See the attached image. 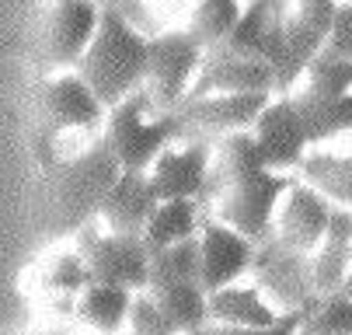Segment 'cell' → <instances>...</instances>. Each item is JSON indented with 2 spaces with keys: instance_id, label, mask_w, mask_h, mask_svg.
Returning <instances> with one entry per match:
<instances>
[{
  "instance_id": "7a4b0ae2",
  "label": "cell",
  "mask_w": 352,
  "mask_h": 335,
  "mask_svg": "<svg viewBox=\"0 0 352 335\" xmlns=\"http://www.w3.org/2000/svg\"><path fill=\"white\" fill-rule=\"evenodd\" d=\"M150 109L157 105L146 94V87H140L105 116V143L122 171H150L157 154L175 136H182V122L175 109L161 116H150Z\"/></svg>"
},
{
  "instance_id": "44dd1931",
  "label": "cell",
  "mask_w": 352,
  "mask_h": 335,
  "mask_svg": "<svg viewBox=\"0 0 352 335\" xmlns=\"http://www.w3.org/2000/svg\"><path fill=\"white\" fill-rule=\"evenodd\" d=\"M293 98H296V109L307 122L311 143H324L338 133H352V91L324 98V94H311L300 87Z\"/></svg>"
},
{
  "instance_id": "603a6c76",
  "label": "cell",
  "mask_w": 352,
  "mask_h": 335,
  "mask_svg": "<svg viewBox=\"0 0 352 335\" xmlns=\"http://www.w3.org/2000/svg\"><path fill=\"white\" fill-rule=\"evenodd\" d=\"M168 279H195L203 283V237L192 234L182 241L150 255V286Z\"/></svg>"
},
{
  "instance_id": "4dcf8cb0",
  "label": "cell",
  "mask_w": 352,
  "mask_h": 335,
  "mask_svg": "<svg viewBox=\"0 0 352 335\" xmlns=\"http://www.w3.org/2000/svg\"><path fill=\"white\" fill-rule=\"evenodd\" d=\"M49 4H60V0H49Z\"/></svg>"
},
{
  "instance_id": "4fadbf2b",
  "label": "cell",
  "mask_w": 352,
  "mask_h": 335,
  "mask_svg": "<svg viewBox=\"0 0 352 335\" xmlns=\"http://www.w3.org/2000/svg\"><path fill=\"white\" fill-rule=\"evenodd\" d=\"M220 91H276V67L262 56H234L220 50H206V60L195 74V84L185 98Z\"/></svg>"
},
{
  "instance_id": "5b68a950",
  "label": "cell",
  "mask_w": 352,
  "mask_h": 335,
  "mask_svg": "<svg viewBox=\"0 0 352 335\" xmlns=\"http://www.w3.org/2000/svg\"><path fill=\"white\" fill-rule=\"evenodd\" d=\"M94 269L98 279L105 283H122L129 290H146L150 286V248L143 245L140 234H119V230H80L77 245Z\"/></svg>"
},
{
  "instance_id": "6da1fadb",
  "label": "cell",
  "mask_w": 352,
  "mask_h": 335,
  "mask_svg": "<svg viewBox=\"0 0 352 335\" xmlns=\"http://www.w3.org/2000/svg\"><path fill=\"white\" fill-rule=\"evenodd\" d=\"M146 63H150V39H143L122 11L102 8V25H98V35L80 56L77 70L91 80V87L102 94L109 109H116L122 98L143 87Z\"/></svg>"
},
{
  "instance_id": "e0dca14e",
  "label": "cell",
  "mask_w": 352,
  "mask_h": 335,
  "mask_svg": "<svg viewBox=\"0 0 352 335\" xmlns=\"http://www.w3.org/2000/svg\"><path fill=\"white\" fill-rule=\"evenodd\" d=\"M210 321L223 325V328H272L279 332L283 314L265 304V297L255 290V286H220V290L210 294Z\"/></svg>"
},
{
  "instance_id": "30bf717a",
  "label": "cell",
  "mask_w": 352,
  "mask_h": 335,
  "mask_svg": "<svg viewBox=\"0 0 352 335\" xmlns=\"http://www.w3.org/2000/svg\"><path fill=\"white\" fill-rule=\"evenodd\" d=\"M251 129H255V136L262 140L269 168L289 171V168L304 164L307 147H311V133H307V122H304V116H300L293 94H279V98H272Z\"/></svg>"
},
{
  "instance_id": "52a82bcc",
  "label": "cell",
  "mask_w": 352,
  "mask_h": 335,
  "mask_svg": "<svg viewBox=\"0 0 352 335\" xmlns=\"http://www.w3.org/2000/svg\"><path fill=\"white\" fill-rule=\"evenodd\" d=\"M335 11L338 0H293V11H286V63L276 80L279 94H289V87L304 77L307 63L324 50Z\"/></svg>"
},
{
  "instance_id": "8992f818",
  "label": "cell",
  "mask_w": 352,
  "mask_h": 335,
  "mask_svg": "<svg viewBox=\"0 0 352 335\" xmlns=\"http://www.w3.org/2000/svg\"><path fill=\"white\" fill-rule=\"evenodd\" d=\"M269 102L272 91H220L185 98L182 105H175V116L182 122V133L227 136L234 129H251Z\"/></svg>"
},
{
  "instance_id": "277c9868",
  "label": "cell",
  "mask_w": 352,
  "mask_h": 335,
  "mask_svg": "<svg viewBox=\"0 0 352 335\" xmlns=\"http://www.w3.org/2000/svg\"><path fill=\"white\" fill-rule=\"evenodd\" d=\"M286 188H289V178L276 168L248 175V178L234 182L220 196L217 220H223V224L237 227L241 234L262 241V237L269 234V227H272V220H276V210H279V199H283Z\"/></svg>"
},
{
  "instance_id": "83f0119b",
  "label": "cell",
  "mask_w": 352,
  "mask_h": 335,
  "mask_svg": "<svg viewBox=\"0 0 352 335\" xmlns=\"http://www.w3.org/2000/svg\"><path fill=\"white\" fill-rule=\"evenodd\" d=\"M129 328L133 332H161V335H171V332H178L175 325H171V318L164 314V307L157 304V297L150 294V290H136V297H133V307H129Z\"/></svg>"
},
{
  "instance_id": "7402d4cb",
  "label": "cell",
  "mask_w": 352,
  "mask_h": 335,
  "mask_svg": "<svg viewBox=\"0 0 352 335\" xmlns=\"http://www.w3.org/2000/svg\"><path fill=\"white\" fill-rule=\"evenodd\" d=\"M300 175H304V182H311L314 188H321L331 203L352 206V158L307 151L304 164H300Z\"/></svg>"
},
{
  "instance_id": "7c38bea8",
  "label": "cell",
  "mask_w": 352,
  "mask_h": 335,
  "mask_svg": "<svg viewBox=\"0 0 352 335\" xmlns=\"http://www.w3.org/2000/svg\"><path fill=\"white\" fill-rule=\"evenodd\" d=\"M203 237V286L213 294L220 286L237 283L248 269H255L258 248L255 237L241 234L237 227L223 224V220H210L199 230Z\"/></svg>"
},
{
  "instance_id": "f546056e",
  "label": "cell",
  "mask_w": 352,
  "mask_h": 335,
  "mask_svg": "<svg viewBox=\"0 0 352 335\" xmlns=\"http://www.w3.org/2000/svg\"><path fill=\"white\" fill-rule=\"evenodd\" d=\"M342 290L352 297V269H349V276H345V283H342Z\"/></svg>"
},
{
  "instance_id": "9a60e30c",
  "label": "cell",
  "mask_w": 352,
  "mask_h": 335,
  "mask_svg": "<svg viewBox=\"0 0 352 335\" xmlns=\"http://www.w3.org/2000/svg\"><path fill=\"white\" fill-rule=\"evenodd\" d=\"M210 143L203 140H195L188 143V147H164L157 154V161L150 164V182H154L157 188V196L161 199H199L203 196V188H206V178H210Z\"/></svg>"
},
{
  "instance_id": "ffe728a7",
  "label": "cell",
  "mask_w": 352,
  "mask_h": 335,
  "mask_svg": "<svg viewBox=\"0 0 352 335\" xmlns=\"http://www.w3.org/2000/svg\"><path fill=\"white\" fill-rule=\"evenodd\" d=\"M203 230V220H199V199L185 196V199H161V206L154 210V217L143 227V245L150 248V255L182 241V237H192Z\"/></svg>"
},
{
  "instance_id": "cb8c5ba5",
  "label": "cell",
  "mask_w": 352,
  "mask_h": 335,
  "mask_svg": "<svg viewBox=\"0 0 352 335\" xmlns=\"http://www.w3.org/2000/svg\"><path fill=\"white\" fill-rule=\"evenodd\" d=\"M300 332H352V297L345 290L311 294L296 307Z\"/></svg>"
},
{
  "instance_id": "d6986e66",
  "label": "cell",
  "mask_w": 352,
  "mask_h": 335,
  "mask_svg": "<svg viewBox=\"0 0 352 335\" xmlns=\"http://www.w3.org/2000/svg\"><path fill=\"white\" fill-rule=\"evenodd\" d=\"M136 290L122 283H105V279H94L87 290L77 301V318L91 328H102V332H116L122 325H129V307H133Z\"/></svg>"
},
{
  "instance_id": "5bb4252c",
  "label": "cell",
  "mask_w": 352,
  "mask_h": 335,
  "mask_svg": "<svg viewBox=\"0 0 352 335\" xmlns=\"http://www.w3.org/2000/svg\"><path fill=\"white\" fill-rule=\"evenodd\" d=\"M157 206H161V196L154 182H150V171H119L112 188L98 203V217L105 220L109 230L143 234L146 220L154 217Z\"/></svg>"
},
{
  "instance_id": "2e32d148",
  "label": "cell",
  "mask_w": 352,
  "mask_h": 335,
  "mask_svg": "<svg viewBox=\"0 0 352 335\" xmlns=\"http://www.w3.org/2000/svg\"><path fill=\"white\" fill-rule=\"evenodd\" d=\"M269 168V158H265V147L262 140L255 136V129H234L220 140L217 147V164L210 168V178H206V188L199 199H220L227 188L248 175H258Z\"/></svg>"
},
{
  "instance_id": "8fae6325",
  "label": "cell",
  "mask_w": 352,
  "mask_h": 335,
  "mask_svg": "<svg viewBox=\"0 0 352 335\" xmlns=\"http://www.w3.org/2000/svg\"><path fill=\"white\" fill-rule=\"evenodd\" d=\"M102 25V8L94 0H60L45 18V56L56 67H74Z\"/></svg>"
},
{
  "instance_id": "ac0fdd59",
  "label": "cell",
  "mask_w": 352,
  "mask_h": 335,
  "mask_svg": "<svg viewBox=\"0 0 352 335\" xmlns=\"http://www.w3.org/2000/svg\"><path fill=\"white\" fill-rule=\"evenodd\" d=\"M178 332H195L210 321V290L195 279H168L146 286Z\"/></svg>"
},
{
  "instance_id": "3957f363",
  "label": "cell",
  "mask_w": 352,
  "mask_h": 335,
  "mask_svg": "<svg viewBox=\"0 0 352 335\" xmlns=\"http://www.w3.org/2000/svg\"><path fill=\"white\" fill-rule=\"evenodd\" d=\"M206 60V45L188 32H164L150 39V63H146V94L157 109L171 112L185 102V94L195 84V74Z\"/></svg>"
},
{
  "instance_id": "ba28073f",
  "label": "cell",
  "mask_w": 352,
  "mask_h": 335,
  "mask_svg": "<svg viewBox=\"0 0 352 335\" xmlns=\"http://www.w3.org/2000/svg\"><path fill=\"white\" fill-rule=\"evenodd\" d=\"M35 109L53 133L91 129L109 116V105L102 102V94L91 87V80L80 70L45 80L35 94Z\"/></svg>"
},
{
  "instance_id": "4316f807",
  "label": "cell",
  "mask_w": 352,
  "mask_h": 335,
  "mask_svg": "<svg viewBox=\"0 0 352 335\" xmlns=\"http://www.w3.org/2000/svg\"><path fill=\"white\" fill-rule=\"evenodd\" d=\"M94 279H98L94 269L87 266L84 252L77 248V252H63L53 266H49V272H45V290L53 294V297H60V301H80V294L87 290Z\"/></svg>"
},
{
  "instance_id": "9c48e42d",
  "label": "cell",
  "mask_w": 352,
  "mask_h": 335,
  "mask_svg": "<svg viewBox=\"0 0 352 335\" xmlns=\"http://www.w3.org/2000/svg\"><path fill=\"white\" fill-rule=\"evenodd\" d=\"M331 210H335V203L321 188H314L311 182H289V188L279 199V210H276V237L286 248L311 255L324 241Z\"/></svg>"
},
{
  "instance_id": "f1b7e54d",
  "label": "cell",
  "mask_w": 352,
  "mask_h": 335,
  "mask_svg": "<svg viewBox=\"0 0 352 335\" xmlns=\"http://www.w3.org/2000/svg\"><path fill=\"white\" fill-rule=\"evenodd\" d=\"M324 50H331V53L352 60V4H338L335 25H331V32H328Z\"/></svg>"
},
{
  "instance_id": "d4e9b609",
  "label": "cell",
  "mask_w": 352,
  "mask_h": 335,
  "mask_svg": "<svg viewBox=\"0 0 352 335\" xmlns=\"http://www.w3.org/2000/svg\"><path fill=\"white\" fill-rule=\"evenodd\" d=\"M244 14V4L241 0H199L195 11H192V35L206 45V50H213V45H220L230 28L237 25V18Z\"/></svg>"
},
{
  "instance_id": "484cf974",
  "label": "cell",
  "mask_w": 352,
  "mask_h": 335,
  "mask_svg": "<svg viewBox=\"0 0 352 335\" xmlns=\"http://www.w3.org/2000/svg\"><path fill=\"white\" fill-rule=\"evenodd\" d=\"M304 91L324 94V98H331V94H349L352 91V60L338 56L331 50H321L304 70Z\"/></svg>"
}]
</instances>
